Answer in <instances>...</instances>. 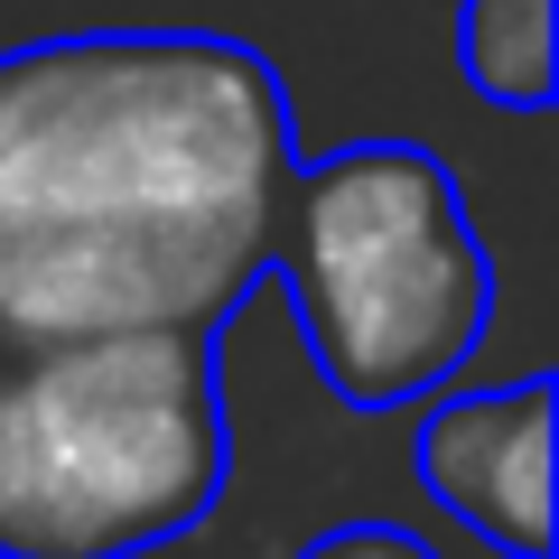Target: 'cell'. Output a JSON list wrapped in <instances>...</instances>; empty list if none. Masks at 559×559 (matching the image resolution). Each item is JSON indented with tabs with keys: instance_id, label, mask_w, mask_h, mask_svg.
Masks as SVG:
<instances>
[{
	"instance_id": "7a4b0ae2",
	"label": "cell",
	"mask_w": 559,
	"mask_h": 559,
	"mask_svg": "<svg viewBox=\"0 0 559 559\" xmlns=\"http://www.w3.org/2000/svg\"><path fill=\"white\" fill-rule=\"evenodd\" d=\"M224 326H121L0 355V559H140L234 476Z\"/></svg>"
},
{
	"instance_id": "5b68a950",
	"label": "cell",
	"mask_w": 559,
	"mask_h": 559,
	"mask_svg": "<svg viewBox=\"0 0 559 559\" xmlns=\"http://www.w3.org/2000/svg\"><path fill=\"white\" fill-rule=\"evenodd\" d=\"M457 75L503 112L559 94V0H457Z\"/></svg>"
},
{
	"instance_id": "3957f363",
	"label": "cell",
	"mask_w": 559,
	"mask_h": 559,
	"mask_svg": "<svg viewBox=\"0 0 559 559\" xmlns=\"http://www.w3.org/2000/svg\"><path fill=\"white\" fill-rule=\"evenodd\" d=\"M271 271L289 280L308 364L345 411H411L448 392L495 326V261L448 159L419 140L299 159Z\"/></svg>"
},
{
	"instance_id": "6da1fadb",
	"label": "cell",
	"mask_w": 559,
	"mask_h": 559,
	"mask_svg": "<svg viewBox=\"0 0 559 559\" xmlns=\"http://www.w3.org/2000/svg\"><path fill=\"white\" fill-rule=\"evenodd\" d=\"M299 178L289 84L215 28L0 47V355L234 326Z\"/></svg>"
},
{
	"instance_id": "8992f818",
	"label": "cell",
	"mask_w": 559,
	"mask_h": 559,
	"mask_svg": "<svg viewBox=\"0 0 559 559\" xmlns=\"http://www.w3.org/2000/svg\"><path fill=\"white\" fill-rule=\"evenodd\" d=\"M299 559H439L419 532H401V522H336V532H318Z\"/></svg>"
},
{
	"instance_id": "277c9868",
	"label": "cell",
	"mask_w": 559,
	"mask_h": 559,
	"mask_svg": "<svg viewBox=\"0 0 559 559\" xmlns=\"http://www.w3.org/2000/svg\"><path fill=\"white\" fill-rule=\"evenodd\" d=\"M550 429H559L550 373H522L503 392H457L419 419V485L439 495L448 522L495 540L503 559H550L559 550Z\"/></svg>"
}]
</instances>
